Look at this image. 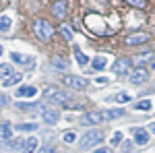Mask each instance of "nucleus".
Instances as JSON below:
<instances>
[{
  "mask_svg": "<svg viewBox=\"0 0 155 153\" xmlns=\"http://www.w3.org/2000/svg\"><path fill=\"white\" fill-rule=\"evenodd\" d=\"M33 31H35V35L41 39V42H48L52 39L54 35V29H52V25L46 21V19H35L33 21Z\"/></svg>",
  "mask_w": 155,
  "mask_h": 153,
  "instance_id": "1",
  "label": "nucleus"
},
{
  "mask_svg": "<svg viewBox=\"0 0 155 153\" xmlns=\"http://www.w3.org/2000/svg\"><path fill=\"white\" fill-rule=\"evenodd\" d=\"M99 141H101V132H99V130H89L87 135H83V137L79 139V147H81V149H91V147H95Z\"/></svg>",
  "mask_w": 155,
  "mask_h": 153,
  "instance_id": "2",
  "label": "nucleus"
},
{
  "mask_svg": "<svg viewBox=\"0 0 155 153\" xmlns=\"http://www.w3.org/2000/svg\"><path fill=\"white\" fill-rule=\"evenodd\" d=\"M149 42V33H132V35L126 37V46H141V44H147Z\"/></svg>",
  "mask_w": 155,
  "mask_h": 153,
  "instance_id": "3",
  "label": "nucleus"
},
{
  "mask_svg": "<svg viewBox=\"0 0 155 153\" xmlns=\"http://www.w3.org/2000/svg\"><path fill=\"white\" fill-rule=\"evenodd\" d=\"M130 60L128 58H120L118 62H116V64H114V66H112V71L116 72V75H128V72H130Z\"/></svg>",
  "mask_w": 155,
  "mask_h": 153,
  "instance_id": "4",
  "label": "nucleus"
},
{
  "mask_svg": "<svg viewBox=\"0 0 155 153\" xmlns=\"http://www.w3.org/2000/svg\"><path fill=\"white\" fill-rule=\"evenodd\" d=\"M46 91H48V97L52 101H56V104H64V101H68V97H71L68 93H62V91L54 89V87H48Z\"/></svg>",
  "mask_w": 155,
  "mask_h": 153,
  "instance_id": "5",
  "label": "nucleus"
},
{
  "mask_svg": "<svg viewBox=\"0 0 155 153\" xmlns=\"http://www.w3.org/2000/svg\"><path fill=\"white\" fill-rule=\"evenodd\" d=\"M101 120H104V116H101L99 112H87V114L81 118V122L87 124V126H95V124H99Z\"/></svg>",
  "mask_w": 155,
  "mask_h": 153,
  "instance_id": "6",
  "label": "nucleus"
},
{
  "mask_svg": "<svg viewBox=\"0 0 155 153\" xmlns=\"http://www.w3.org/2000/svg\"><path fill=\"white\" fill-rule=\"evenodd\" d=\"M128 79H130V83H134V85H141V83L147 81V71H145V68H134V71H130Z\"/></svg>",
  "mask_w": 155,
  "mask_h": 153,
  "instance_id": "7",
  "label": "nucleus"
},
{
  "mask_svg": "<svg viewBox=\"0 0 155 153\" xmlns=\"http://www.w3.org/2000/svg\"><path fill=\"white\" fill-rule=\"evenodd\" d=\"M64 85H68L72 89H85L87 81H85L83 77H64Z\"/></svg>",
  "mask_w": 155,
  "mask_h": 153,
  "instance_id": "8",
  "label": "nucleus"
},
{
  "mask_svg": "<svg viewBox=\"0 0 155 153\" xmlns=\"http://www.w3.org/2000/svg\"><path fill=\"white\" fill-rule=\"evenodd\" d=\"M41 118L46 120V124H56V122H58V110L46 108V110L41 112Z\"/></svg>",
  "mask_w": 155,
  "mask_h": 153,
  "instance_id": "9",
  "label": "nucleus"
},
{
  "mask_svg": "<svg viewBox=\"0 0 155 153\" xmlns=\"http://www.w3.org/2000/svg\"><path fill=\"white\" fill-rule=\"evenodd\" d=\"M15 95H17V97H35L37 89L33 87V85H25V87H19Z\"/></svg>",
  "mask_w": 155,
  "mask_h": 153,
  "instance_id": "10",
  "label": "nucleus"
},
{
  "mask_svg": "<svg viewBox=\"0 0 155 153\" xmlns=\"http://www.w3.org/2000/svg\"><path fill=\"white\" fill-rule=\"evenodd\" d=\"M66 2L64 0H58V2H54V6H52V15L54 17H58V19H62L64 15H66Z\"/></svg>",
  "mask_w": 155,
  "mask_h": 153,
  "instance_id": "11",
  "label": "nucleus"
},
{
  "mask_svg": "<svg viewBox=\"0 0 155 153\" xmlns=\"http://www.w3.org/2000/svg\"><path fill=\"white\" fill-rule=\"evenodd\" d=\"M134 143L137 145H147L149 143V132L145 128H134Z\"/></svg>",
  "mask_w": 155,
  "mask_h": 153,
  "instance_id": "12",
  "label": "nucleus"
},
{
  "mask_svg": "<svg viewBox=\"0 0 155 153\" xmlns=\"http://www.w3.org/2000/svg\"><path fill=\"white\" fill-rule=\"evenodd\" d=\"M11 60L19 62V64H27V66H31V64H33V58H31V56H25V54H21V52H12Z\"/></svg>",
  "mask_w": 155,
  "mask_h": 153,
  "instance_id": "13",
  "label": "nucleus"
},
{
  "mask_svg": "<svg viewBox=\"0 0 155 153\" xmlns=\"http://www.w3.org/2000/svg\"><path fill=\"white\" fill-rule=\"evenodd\" d=\"M12 153H27V139H19L12 143Z\"/></svg>",
  "mask_w": 155,
  "mask_h": 153,
  "instance_id": "14",
  "label": "nucleus"
},
{
  "mask_svg": "<svg viewBox=\"0 0 155 153\" xmlns=\"http://www.w3.org/2000/svg\"><path fill=\"white\" fill-rule=\"evenodd\" d=\"M101 116H104V120H114V118L124 116V110H106Z\"/></svg>",
  "mask_w": 155,
  "mask_h": 153,
  "instance_id": "15",
  "label": "nucleus"
},
{
  "mask_svg": "<svg viewBox=\"0 0 155 153\" xmlns=\"http://www.w3.org/2000/svg\"><path fill=\"white\" fill-rule=\"evenodd\" d=\"M11 25H12V21H11L8 15H2V17H0V31H2V33H6V31L11 29Z\"/></svg>",
  "mask_w": 155,
  "mask_h": 153,
  "instance_id": "16",
  "label": "nucleus"
},
{
  "mask_svg": "<svg viewBox=\"0 0 155 153\" xmlns=\"http://www.w3.org/2000/svg\"><path fill=\"white\" fill-rule=\"evenodd\" d=\"M106 66H107V60L104 56H95L93 58V71H104Z\"/></svg>",
  "mask_w": 155,
  "mask_h": 153,
  "instance_id": "17",
  "label": "nucleus"
},
{
  "mask_svg": "<svg viewBox=\"0 0 155 153\" xmlns=\"http://www.w3.org/2000/svg\"><path fill=\"white\" fill-rule=\"evenodd\" d=\"M11 135H12V126L8 122H2L0 124V137L2 139H11Z\"/></svg>",
  "mask_w": 155,
  "mask_h": 153,
  "instance_id": "18",
  "label": "nucleus"
},
{
  "mask_svg": "<svg viewBox=\"0 0 155 153\" xmlns=\"http://www.w3.org/2000/svg\"><path fill=\"white\" fill-rule=\"evenodd\" d=\"M17 108L21 110V112H33V110H37V104H17Z\"/></svg>",
  "mask_w": 155,
  "mask_h": 153,
  "instance_id": "19",
  "label": "nucleus"
},
{
  "mask_svg": "<svg viewBox=\"0 0 155 153\" xmlns=\"http://www.w3.org/2000/svg\"><path fill=\"white\" fill-rule=\"evenodd\" d=\"M37 126L33 124V122H23V124H19L17 126V130H21V132H27V130H35Z\"/></svg>",
  "mask_w": 155,
  "mask_h": 153,
  "instance_id": "20",
  "label": "nucleus"
},
{
  "mask_svg": "<svg viewBox=\"0 0 155 153\" xmlns=\"http://www.w3.org/2000/svg\"><path fill=\"white\" fill-rule=\"evenodd\" d=\"M60 33H62V37H64L66 42H71V39H72V31L68 29V25H62V27H60Z\"/></svg>",
  "mask_w": 155,
  "mask_h": 153,
  "instance_id": "21",
  "label": "nucleus"
},
{
  "mask_svg": "<svg viewBox=\"0 0 155 153\" xmlns=\"http://www.w3.org/2000/svg\"><path fill=\"white\" fill-rule=\"evenodd\" d=\"M52 64H54L56 68H60V71H66V68H68V64H66L62 58H52Z\"/></svg>",
  "mask_w": 155,
  "mask_h": 153,
  "instance_id": "22",
  "label": "nucleus"
},
{
  "mask_svg": "<svg viewBox=\"0 0 155 153\" xmlns=\"http://www.w3.org/2000/svg\"><path fill=\"white\" fill-rule=\"evenodd\" d=\"M21 79H23L21 75H11V79H4V85H6V87H11V85H17V83L21 81Z\"/></svg>",
  "mask_w": 155,
  "mask_h": 153,
  "instance_id": "23",
  "label": "nucleus"
},
{
  "mask_svg": "<svg viewBox=\"0 0 155 153\" xmlns=\"http://www.w3.org/2000/svg\"><path fill=\"white\" fill-rule=\"evenodd\" d=\"M137 110H141V112H149V110H151V101H149V99L139 101V104H137Z\"/></svg>",
  "mask_w": 155,
  "mask_h": 153,
  "instance_id": "24",
  "label": "nucleus"
},
{
  "mask_svg": "<svg viewBox=\"0 0 155 153\" xmlns=\"http://www.w3.org/2000/svg\"><path fill=\"white\" fill-rule=\"evenodd\" d=\"M37 139H33V137H31V139H27V153H33L37 149Z\"/></svg>",
  "mask_w": 155,
  "mask_h": 153,
  "instance_id": "25",
  "label": "nucleus"
},
{
  "mask_svg": "<svg viewBox=\"0 0 155 153\" xmlns=\"http://www.w3.org/2000/svg\"><path fill=\"white\" fill-rule=\"evenodd\" d=\"M74 56H77V62H79L81 66H83V64H87V56H85V54L81 52V50H79V48L74 50Z\"/></svg>",
  "mask_w": 155,
  "mask_h": 153,
  "instance_id": "26",
  "label": "nucleus"
},
{
  "mask_svg": "<svg viewBox=\"0 0 155 153\" xmlns=\"http://www.w3.org/2000/svg\"><path fill=\"white\" fill-rule=\"evenodd\" d=\"M12 75V66L8 64H0V77H11Z\"/></svg>",
  "mask_w": 155,
  "mask_h": 153,
  "instance_id": "27",
  "label": "nucleus"
},
{
  "mask_svg": "<svg viewBox=\"0 0 155 153\" xmlns=\"http://www.w3.org/2000/svg\"><path fill=\"white\" fill-rule=\"evenodd\" d=\"M114 99H116V101H120V104H124V101H130V95H128V93H118Z\"/></svg>",
  "mask_w": 155,
  "mask_h": 153,
  "instance_id": "28",
  "label": "nucleus"
},
{
  "mask_svg": "<svg viewBox=\"0 0 155 153\" xmlns=\"http://www.w3.org/2000/svg\"><path fill=\"white\" fill-rule=\"evenodd\" d=\"M124 2H128V4L137 6V8H145V0H124Z\"/></svg>",
  "mask_w": 155,
  "mask_h": 153,
  "instance_id": "29",
  "label": "nucleus"
},
{
  "mask_svg": "<svg viewBox=\"0 0 155 153\" xmlns=\"http://www.w3.org/2000/svg\"><path fill=\"white\" fill-rule=\"evenodd\" d=\"M122 141V132H114V137H112V145H118Z\"/></svg>",
  "mask_w": 155,
  "mask_h": 153,
  "instance_id": "30",
  "label": "nucleus"
},
{
  "mask_svg": "<svg viewBox=\"0 0 155 153\" xmlns=\"http://www.w3.org/2000/svg\"><path fill=\"white\" fill-rule=\"evenodd\" d=\"M74 139H77V137H74V132H66V135H64V143H72Z\"/></svg>",
  "mask_w": 155,
  "mask_h": 153,
  "instance_id": "31",
  "label": "nucleus"
},
{
  "mask_svg": "<svg viewBox=\"0 0 155 153\" xmlns=\"http://www.w3.org/2000/svg\"><path fill=\"white\" fill-rule=\"evenodd\" d=\"M130 149H132V143H130V141H126V145L122 147V153H130Z\"/></svg>",
  "mask_w": 155,
  "mask_h": 153,
  "instance_id": "32",
  "label": "nucleus"
},
{
  "mask_svg": "<svg viewBox=\"0 0 155 153\" xmlns=\"http://www.w3.org/2000/svg\"><path fill=\"white\" fill-rule=\"evenodd\" d=\"M37 153H56V149L54 147H44V149H39Z\"/></svg>",
  "mask_w": 155,
  "mask_h": 153,
  "instance_id": "33",
  "label": "nucleus"
},
{
  "mask_svg": "<svg viewBox=\"0 0 155 153\" xmlns=\"http://www.w3.org/2000/svg\"><path fill=\"white\" fill-rule=\"evenodd\" d=\"M95 153H112V149L110 147H99V149H95Z\"/></svg>",
  "mask_w": 155,
  "mask_h": 153,
  "instance_id": "34",
  "label": "nucleus"
},
{
  "mask_svg": "<svg viewBox=\"0 0 155 153\" xmlns=\"http://www.w3.org/2000/svg\"><path fill=\"white\" fill-rule=\"evenodd\" d=\"M6 104H8V99H6L4 95H0V108H4V106H6Z\"/></svg>",
  "mask_w": 155,
  "mask_h": 153,
  "instance_id": "35",
  "label": "nucleus"
},
{
  "mask_svg": "<svg viewBox=\"0 0 155 153\" xmlns=\"http://www.w3.org/2000/svg\"><path fill=\"white\" fill-rule=\"evenodd\" d=\"M149 130H151V132H155V122H151V124H149Z\"/></svg>",
  "mask_w": 155,
  "mask_h": 153,
  "instance_id": "36",
  "label": "nucleus"
},
{
  "mask_svg": "<svg viewBox=\"0 0 155 153\" xmlns=\"http://www.w3.org/2000/svg\"><path fill=\"white\" fill-rule=\"evenodd\" d=\"M0 56H2V46H0Z\"/></svg>",
  "mask_w": 155,
  "mask_h": 153,
  "instance_id": "37",
  "label": "nucleus"
}]
</instances>
